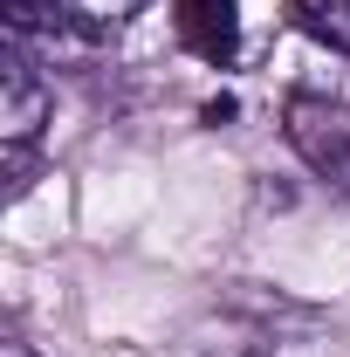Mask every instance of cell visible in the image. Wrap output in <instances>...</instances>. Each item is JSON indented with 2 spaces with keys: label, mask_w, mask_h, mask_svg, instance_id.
I'll return each mask as SVG.
<instances>
[{
  "label": "cell",
  "mask_w": 350,
  "mask_h": 357,
  "mask_svg": "<svg viewBox=\"0 0 350 357\" xmlns=\"http://www.w3.org/2000/svg\"><path fill=\"white\" fill-rule=\"evenodd\" d=\"M282 124H289V144L303 151L309 172L350 185V103L323 96V89H296L289 110H282Z\"/></svg>",
  "instance_id": "cell-1"
},
{
  "label": "cell",
  "mask_w": 350,
  "mask_h": 357,
  "mask_svg": "<svg viewBox=\"0 0 350 357\" xmlns=\"http://www.w3.org/2000/svg\"><path fill=\"white\" fill-rule=\"evenodd\" d=\"M42 117H48V83L35 76V62H28V42H14V62H7V110H0L14 165L35 151V137H42Z\"/></svg>",
  "instance_id": "cell-2"
},
{
  "label": "cell",
  "mask_w": 350,
  "mask_h": 357,
  "mask_svg": "<svg viewBox=\"0 0 350 357\" xmlns=\"http://www.w3.org/2000/svg\"><path fill=\"white\" fill-rule=\"evenodd\" d=\"M42 7H48L55 28H69V35H89V42H96V35H117L144 0H42Z\"/></svg>",
  "instance_id": "cell-4"
},
{
  "label": "cell",
  "mask_w": 350,
  "mask_h": 357,
  "mask_svg": "<svg viewBox=\"0 0 350 357\" xmlns=\"http://www.w3.org/2000/svg\"><path fill=\"white\" fill-rule=\"evenodd\" d=\"M178 42L192 48L199 62H213V69H234V55H241V14H234V0H178Z\"/></svg>",
  "instance_id": "cell-3"
}]
</instances>
